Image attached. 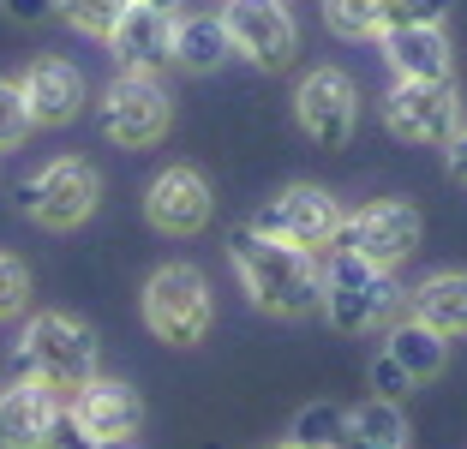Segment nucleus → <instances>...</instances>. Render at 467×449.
Masks as SVG:
<instances>
[{
  "label": "nucleus",
  "instance_id": "nucleus-1",
  "mask_svg": "<svg viewBox=\"0 0 467 449\" xmlns=\"http://www.w3.org/2000/svg\"><path fill=\"white\" fill-rule=\"evenodd\" d=\"M228 258L246 282L252 306L275 318H300L324 299V270L312 264V245H294V240H275V234L258 228H240L228 240Z\"/></svg>",
  "mask_w": 467,
  "mask_h": 449
},
{
  "label": "nucleus",
  "instance_id": "nucleus-2",
  "mask_svg": "<svg viewBox=\"0 0 467 449\" xmlns=\"http://www.w3.org/2000/svg\"><path fill=\"white\" fill-rule=\"evenodd\" d=\"M18 360H25V378H42L55 395H78L97 378V336L67 312H42L18 336Z\"/></svg>",
  "mask_w": 467,
  "mask_h": 449
},
{
  "label": "nucleus",
  "instance_id": "nucleus-3",
  "mask_svg": "<svg viewBox=\"0 0 467 449\" xmlns=\"http://www.w3.org/2000/svg\"><path fill=\"white\" fill-rule=\"evenodd\" d=\"M401 287L389 282V270H378V264H366L359 252H348V245H330V270H324V312H330L336 329H348V336H359V329H371L378 318L396 312Z\"/></svg>",
  "mask_w": 467,
  "mask_h": 449
},
{
  "label": "nucleus",
  "instance_id": "nucleus-4",
  "mask_svg": "<svg viewBox=\"0 0 467 449\" xmlns=\"http://www.w3.org/2000/svg\"><path fill=\"white\" fill-rule=\"evenodd\" d=\"M210 282L192 270V264H162L144 287V324L156 329V341L168 348H192V341L210 336Z\"/></svg>",
  "mask_w": 467,
  "mask_h": 449
},
{
  "label": "nucleus",
  "instance_id": "nucleus-5",
  "mask_svg": "<svg viewBox=\"0 0 467 449\" xmlns=\"http://www.w3.org/2000/svg\"><path fill=\"white\" fill-rule=\"evenodd\" d=\"M97 174L78 162V156H60V162H48L42 174H30L25 186H18V210H25L30 222H42V228H78L90 210H97Z\"/></svg>",
  "mask_w": 467,
  "mask_h": 449
},
{
  "label": "nucleus",
  "instance_id": "nucleus-6",
  "mask_svg": "<svg viewBox=\"0 0 467 449\" xmlns=\"http://www.w3.org/2000/svg\"><path fill=\"white\" fill-rule=\"evenodd\" d=\"M384 120L408 144H450L462 126V102H455L450 78H401L384 102Z\"/></svg>",
  "mask_w": 467,
  "mask_h": 449
},
{
  "label": "nucleus",
  "instance_id": "nucleus-7",
  "mask_svg": "<svg viewBox=\"0 0 467 449\" xmlns=\"http://www.w3.org/2000/svg\"><path fill=\"white\" fill-rule=\"evenodd\" d=\"M102 126H109L114 144L126 150H144L156 144V138L168 132V90L156 72H126L109 84V96H102Z\"/></svg>",
  "mask_w": 467,
  "mask_h": 449
},
{
  "label": "nucleus",
  "instance_id": "nucleus-8",
  "mask_svg": "<svg viewBox=\"0 0 467 449\" xmlns=\"http://www.w3.org/2000/svg\"><path fill=\"white\" fill-rule=\"evenodd\" d=\"M330 245H348V252H359V258L378 264V270H396V264L408 258L413 245H420V210L401 204V198L366 204L359 216L342 222V234H336Z\"/></svg>",
  "mask_w": 467,
  "mask_h": 449
},
{
  "label": "nucleus",
  "instance_id": "nucleus-9",
  "mask_svg": "<svg viewBox=\"0 0 467 449\" xmlns=\"http://www.w3.org/2000/svg\"><path fill=\"white\" fill-rule=\"evenodd\" d=\"M342 204H336L324 186H288L275 192L270 204H258L252 228L258 234H275V240H294V245H330L342 234Z\"/></svg>",
  "mask_w": 467,
  "mask_h": 449
},
{
  "label": "nucleus",
  "instance_id": "nucleus-10",
  "mask_svg": "<svg viewBox=\"0 0 467 449\" xmlns=\"http://www.w3.org/2000/svg\"><path fill=\"white\" fill-rule=\"evenodd\" d=\"M222 18H228L234 48L252 55L264 72H282L294 60V48H300V30H294L282 0H222Z\"/></svg>",
  "mask_w": 467,
  "mask_h": 449
},
{
  "label": "nucleus",
  "instance_id": "nucleus-11",
  "mask_svg": "<svg viewBox=\"0 0 467 449\" xmlns=\"http://www.w3.org/2000/svg\"><path fill=\"white\" fill-rule=\"evenodd\" d=\"M294 109H300V126H306V138H312V144L342 150L348 138H354V126H359V90H354V78H348V72L317 67V72H306L300 96H294Z\"/></svg>",
  "mask_w": 467,
  "mask_h": 449
},
{
  "label": "nucleus",
  "instance_id": "nucleus-12",
  "mask_svg": "<svg viewBox=\"0 0 467 449\" xmlns=\"http://www.w3.org/2000/svg\"><path fill=\"white\" fill-rule=\"evenodd\" d=\"M144 216L162 234H198L210 222V180L198 168H168L144 192Z\"/></svg>",
  "mask_w": 467,
  "mask_h": 449
},
{
  "label": "nucleus",
  "instance_id": "nucleus-13",
  "mask_svg": "<svg viewBox=\"0 0 467 449\" xmlns=\"http://www.w3.org/2000/svg\"><path fill=\"white\" fill-rule=\"evenodd\" d=\"M450 0H324L336 37H384L396 25H438Z\"/></svg>",
  "mask_w": 467,
  "mask_h": 449
},
{
  "label": "nucleus",
  "instance_id": "nucleus-14",
  "mask_svg": "<svg viewBox=\"0 0 467 449\" xmlns=\"http://www.w3.org/2000/svg\"><path fill=\"white\" fill-rule=\"evenodd\" d=\"M114 60L126 72H156L174 60V13H156V6H126L120 25H114Z\"/></svg>",
  "mask_w": 467,
  "mask_h": 449
},
{
  "label": "nucleus",
  "instance_id": "nucleus-15",
  "mask_svg": "<svg viewBox=\"0 0 467 449\" xmlns=\"http://www.w3.org/2000/svg\"><path fill=\"white\" fill-rule=\"evenodd\" d=\"M55 413H60V402L42 378L13 383V390L0 395V449H36Z\"/></svg>",
  "mask_w": 467,
  "mask_h": 449
},
{
  "label": "nucleus",
  "instance_id": "nucleus-16",
  "mask_svg": "<svg viewBox=\"0 0 467 449\" xmlns=\"http://www.w3.org/2000/svg\"><path fill=\"white\" fill-rule=\"evenodd\" d=\"M384 55L401 78H450V37L443 25H396L384 30Z\"/></svg>",
  "mask_w": 467,
  "mask_h": 449
},
{
  "label": "nucleus",
  "instance_id": "nucleus-17",
  "mask_svg": "<svg viewBox=\"0 0 467 449\" xmlns=\"http://www.w3.org/2000/svg\"><path fill=\"white\" fill-rule=\"evenodd\" d=\"M72 413L90 425V437H132L144 408H138V390H126V383H114V378H90L72 395Z\"/></svg>",
  "mask_w": 467,
  "mask_h": 449
},
{
  "label": "nucleus",
  "instance_id": "nucleus-18",
  "mask_svg": "<svg viewBox=\"0 0 467 449\" xmlns=\"http://www.w3.org/2000/svg\"><path fill=\"white\" fill-rule=\"evenodd\" d=\"M25 102H30V114H36L42 126H60V120H72L78 114V102H84V78L67 67V60H36V67L25 72Z\"/></svg>",
  "mask_w": 467,
  "mask_h": 449
},
{
  "label": "nucleus",
  "instance_id": "nucleus-19",
  "mask_svg": "<svg viewBox=\"0 0 467 449\" xmlns=\"http://www.w3.org/2000/svg\"><path fill=\"white\" fill-rule=\"evenodd\" d=\"M234 55L228 18L222 13H198V18H174V60L186 72H216Z\"/></svg>",
  "mask_w": 467,
  "mask_h": 449
},
{
  "label": "nucleus",
  "instance_id": "nucleus-20",
  "mask_svg": "<svg viewBox=\"0 0 467 449\" xmlns=\"http://www.w3.org/2000/svg\"><path fill=\"white\" fill-rule=\"evenodd\" d=\"M413 318H426L443 336H467V276L443 270V276H431V282H420L413 287Z\"/></svg>",
  "mask_w": 467,
  "mask_h": 449
},
{
  "label": "nucleus",
  "instance_id": "nucleus-21",
  "mask_svg": "<svg viewBox=\"0 0 467 449\" xmlns=\"http://www.w3.org/2000/svg\"><path fill=\"white\" fill-rule=\"evenodd\" d=\"M384 348H389V354H396L401 366L413 371V383H420V378H438L443 360H450V336H443V329H431L426 318H413V312L401 318L396 329H389Z\"/></svg>",
  "mask_w": 467,
  "mask_h": 449
},
{
  "label": "nucleus",
  "instance_id": "nucleus-22",
  "mask_svg": "<svg viewBox=\"0 0 467 449\" xmlns=\"http://www.w3.org/2000/svg\"><path fill=\"white\" fill-rule=\"evenodd\" d=\"M348 420H354V437H366L371 449H408V420H401V408L389 395H371L366 408H354Z\"/></svg>",
  "mask_w": 467,
  "mask_h": 449
},
{
  "label": "nucleus",
  "instance_id": "nucleus-23",
  "mask_svg": "<svg viewBox=\"0 0 467 449\" xmlns=\"http://www.w3.org/2000/svg\"><path fill=\"white\" fill-rule=\"evenodd\" d=\"M348 432H354V420H348L342 408H330V402H312V408H300V420H294V444L300 449H342Z\"/></svg>",
  "mask_w": 467,
  "mask_h": 449
},
{
  "label": "nucleus",
  "instance_id": "nucleus-24",
  "mask_svg": "<svg viewBox=\"0 0 467 449\" xmlns=\"http://www.w3.org/2000/svg\"><path fill=\"white\" fill-rule=\"evenodd\" d=\"M60 18H67L72 30H84V37H114V25H120V13L132 6V0H55Z\"/></svg>",
  "mask_w": 467,
  "mask_h": 449
},
{
  "label": "nucleus",
  "instance_id": "nucleus-25",
  "mask_svg": "<svg viewBox=\"0 0 467 449\" xmlns=\"http://www.w3.org/2000/svg\"><path fill=\"white\" fill-rule=\"evenodd\" d=\"M30 126H36V114H30L25 90H18V84H0V150L18 144V138H25Z\"/></svg>",
  "mask_w": 467,
  "mask_h": 449
},
{
  "label": "nucleus",
  "instance_id": "nucleus-26",
  "mask_svg": "<svg viewBox=\"0 0 467 449\" xmlns=\"http://www.w3.org/2000/svg\"><path fill=\"white\" fill-rule=\"evenodd\" d=\"M36 449H97V437H90V425H84L72 408H60L55 420H48V432H42Z\"/></svg>",
  "mask_w": 467,
  "mask_h": 449
},
{
  "label": "nucleus",
  "instance_id": "nucleus-27",
  "mask_svg": "<svg viewBox=\"0 0 467 449\" xmlns=\"http://www.w3.org/2000/svg\"><path fill=\"white\" fill-rule=\"evenodd\" d=\"M25 299H30V270L18 258H0V318L25 312Z\"/></svg>",
  "mask_w": 467,
  "mask_h": 449
},
{
  "label": "nucleus",
  "instance_id": "nucleus-28",
  "mask_svg": "<svg viewBox=\"0 0 467 449\" xmlns=\"http://www.w3.org/2000/svg\"><path fill=\"white\" fill-rule=\"evenodd\" d=\"M371 383H378V395H389V402H396V395H408L413 371H408V366H401V360L384 348V354H378V366H371Z\"/></svg>",
  "mask_w": 467,
  "mask_h": 449
},
{
  "label": "nucleus",
  "instance_id": "nucleus-29",
  "mask_svg": "<svg viewBox=\"0 0 467 449\" xmlns=\"http://www.w3.org/2000/svg\"><path fill=\"white\" fill-rule=\"evenodd\" d=\"M443 150H450V174L467 186V114H462V126H455V138H450Z\"/></svg>",
  "mask_w": 467,
  "mask_h": 449
},
{
  "label": "nucleus",
  "instance_id": "nucleus-30",
  "mask_svg": "<svg viewBox=\"0 0 467 449\" xmlns=\"http://www.w3.org/2000/svg\"><path fill=\"white\" fill-rule=\"evenodd\" d=\"M55 0H6V13L18 18V25H42V13H48Z\"/></svg>",
  "mask_w": 467,
  "mask_h": 449
},
{
  "label": "nucleus",
  "instance_id": "nucleus-31",
  "mask_svg": "<svg viewBox=\"0 0 467 449\" xmlns=\"http://www.w3.org/2000/svg\"><path fill=\"white\" fill-rule=\"evenodd\" d=\"M97 449H132V437H97Z\"/></svg>",
  "mask_w": 467,
  "mask_h": 449
},
{
  "label": "nucleus",
  "instance_id": "nucleus-32",
  "mask_svg": "<svg viewBox=\"0 0 467 449\" xmlns=\"http://www.w3.org/2000/svg\"><path fill=\"white\" fill-rule=\"evenodd\" d=\"M138 6H156V13H174L180 0H138Z\"/></svg>",
  "mask_w": 467,
  "mask_h": 449
},
{
  "label": "nucleus",
  "instance_id": "nucleus-33",
  "mask_svg": "<svg viewBox=\"0 0 467 449\" xmlns=\"http://www.w3.org/2000/svg\"><path fill=\"white\" fill-rule=\"evenodd\" d=\"M342 449H371V444H366V437H354V432H348V444H342Z\"/></svg>",
  "mask_w": 467,
  "mask_h": 449
},
{
  "label": "nucleus",
  "instance_id": "nucleus-34",
  "mask_svg": "<svg viewBox=\"0 0 467 449\" xmlns=\"http://www.w3.org/2000/svg\"><path fill=\"white\" fill-rule=\"evenodd\" d=\"M288 449H300V444H288Z\"/></svg>",
  "mask_w": 467,
  "mask_h": 449
}]
</instances>
